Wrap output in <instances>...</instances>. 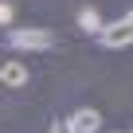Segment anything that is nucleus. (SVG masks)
Returning a JSON list of instances; mask_svg holds the SVG:
<instances>
[{
	"instance_id": "f257e3e1",
	"label": "nucleus",
	"mask_w": 133,
	"mask_h": 133,
	"mask_svg": "<svg viewBox=\"0 0 133 133\" xmlns=\"http://www.w3.org/2000/svg\"><path fill=\"white\" fill-rule=\"evenodd\" d=\"M8 43L16 51H51L55 47V35L47 28H12L8 31Z\"/></svg>"
},
{
	"instance_id": "20e7f679",
	"label": "nucleus",
	"mask_w": 133,
	"mask_h": 133,
	"mask_svg": "<svg viewBox=\"0 0 133 133\" xmlns=\"http://www.w3.org/2000/svg\"><path fill=\"white\" fill-rule=\"evenodd\" d=\"M66 121H71L75 133H98V129H102V114H98V110H75Z\"/></svg>"
},
{
	"instance_id": "423d86ee",
	"label": "nucleus",
	"mask_w": 133,
	"mask_h": 133,
	"mask_svg": "<svg viewBox=\"0 0 133 133\" xmlns=\"http://www.w3.org/2000/svg\"><path fill=\"white\" fill-rule=\"evenodd\" d=\"M51 133H75V129H71L66 117H59V121H51Z\"/></svg>"
},
{
	"instance_id": "39448f33",
	"label": "nucleus",
	"mask_w": 133,
	"mask_h": 133,
	"mask_svg": "<svg viewBox=\"0 0 133 133\" xmlns=\"http://www.w3.org/2000/svg\"><path fill=\"white\" fill-rule=\"evenodd\" d=\"M78 28L98 35V28H102V16H98V8H82V12H78Z\"/></svg>"
},
{
	"instance_id": "f03ea898",
	"label": "nucleus",
	"mask_w": 133,
	"mask_h": 133,
	"mask_svg": "<svg viewBox=\"0 0 133 133\" xmlns=\"http://www.w3.org/2000/svg\"><path fill=\"white\" fill-rule=\"evenodd\" d=\"M98 43L110 47V51L129 47V43H133V12L121 16V20H114V24H102V28H98Z\"/></svg>"
},
{
	"instance_id": "0eeeda50",
	"label": "nucleus",
	"mask_w": 133,
	"mask_h": 133,
	"mask_svg": "<svg viewBox=\"0 0 133 133\" xmlns=\"http://www.w3.org/2000/svg\"><path fill=\"white\" fill-rule=\"evenodd\" d=\"M0 24H12V4H0Z\"/></svg>"
},
{
	"instance_id": "7ed1b4c3",
	"label": "nucleus",
	"mask_w": 133,
	"mask_h": 133,
	"mask_svg": "<svg viewBox=\"0 0 133 133\" xmlns=\"http://www.w3.org/2000/svg\"><path fill=\"white\" fill-rule=\"evenodd\" d=\"M0 82H4L8 90H24L28 86V66L20 59H8L4 66H0Z\"/></svg>"
}]
</instances>
